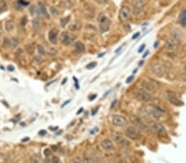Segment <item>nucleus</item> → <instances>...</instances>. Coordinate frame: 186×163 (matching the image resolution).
Listing matches in <instances>:
<instances>
[{"label": "nucleus", "instance_id": "nucleus-25", "mask_svg": "<svg viewBox=\"0 0 186 163\" xmlns=\"http://www.w3.org/2000/svg\"><path fill=\"white\" fill-rule=\"evenodd\" d=\"M11 47L12 48V49H14V48H16L18 45H19V39L17 38V36H14L12 37V39H11Z\"/></svg>", "mask_w": 186, "mask_h": 163}, {"label": "nucleus", "instance_id": "nucleus-52", "mask_svg": "<svg viewBox=\"0 0 186 163\" xmlns=\"http://www.w3.org/2000/svg\"><path fill=\"white\" fill-rule=\"evenodd\" d=\"M83 110H84V109H83V108H80V110H79V111H77V113H76V115H80V113H81V112H82V111H83Z\"/></svg>", "mask_w": 186, "mask_h": 163}, {"label": "nucleus", "instance_id": "nucleus-35", "mask_svg": "<svg viewBox=\"0 0 186 163\" xmlns=\"http://www.w3.org/2000/svg\"><path fill=\"white\" fill-rule=\"evenodd\" d=\"M27 17H23L22 18V20H21V24H22V26H25L26 24H27Z\"/></svg>", "mask_w": 186, "mask_h": 163}, {"label": "nucleus", "instance_id": "nucleus-12", "mask_svg": "<svg viewBox=\"0 0 186 163\" xmlns=\"http://www.w3.org/2000/svg\"><path fill=\"white\" fill-rule=\"evenodd\" d=\"M111 122L114 126L123 127L127 124V120L124 116H119V115H113L111 118Z\"/></svg>", "mask_w": 186, "mask_h": 163}, {"label": "nucleus", "instance_id": "nucleus-60", "mask_svg": "<svg viewBox=\"0 0 186 163\" xmlns=\"http://www.w3.org/2000/svg\"><path fill=\"white\" fill-rule=\"evenodd\" d=\"M73 163H82L81 162H80V161H74L73 162Z\"/></svg>", "mask_w": 186, "mask_h": 163}, {"label": "nucleus", "instance_id": "nucleus-45", "mask_svg": "<svg viewBox=\"0 0 186 163\" xmlns=\"http://www.w3.org/2000/svg\"><path fill=\"white\" fill-rule=\"evenodd\" d=\"M7 69H8V71H10V72H13V71H14V67H13L12 65H8Z\"/></svg>", "mask_w": 186, "mask_h": 163}, {"label": "nucleus", "instance_id": "nucleus-44", "mask_svg": "<svg viewBox=\"0 0 186 163\" xmlns=\"http://www.w3.org/2000/svg\"><path fill=\"white\" fill-rule=\"evenodd\" d=\"M44 154H45L46 156H49V155L51 154V150L48 149V148L45 149V150H44Z\"/></svg>", "mask_w": 186, "mask_h": 163}, {"label": "nucleus", "instance_id": "nucleus-5", "mask_svg": "<svg viewBox=\"0 0 186 163\" xmlns=\"http://www.w3.org/2000/svg\"><path fill=\"white\" fill-rule=\"evenodd\" d=\"M151 129L153 130L155 133H156L160 137H165L167 135V131L160 122L154 121L151 123Z\"/></svg>", "mask_w": 186, "mask_h": 163}, {"label": "nucleus", "instance_id": "nucleus-42", "mask_svg": "<svg viewBox=\"0 0 186 163\" xmlns=\"http://www.w3.org/2000/svg\"><path fill=\"white\" fill-rule=\"evenodd\" d=\"M59 162H60V159L57 157L55 156L52 157V163H59Z\"/></svg>", "mask_w": 186, "mask_h": 163}, {"label": "nucleus", "instance_id": "nucleus-26", "mask_svg": "<svg viewBox=\"0 0 186 163\" xmlns=\"http://www.w3.org/2000/svg\"><path fill=\"white\" fill-rule=\"evenodd\" d=\"M60 7L65 8H69L72 7V3L69 0H65V1H62L60 3Z\"/></svg>", "mask_w": 186, "mask_h": 163}, {"label": "nucleus", "instance_id": "nucleus-46", "mask_svg": "<svg viewBox=\"0 0 186 163\" xmlns=\"http://www.w3.org/2000/svg\"><path fill=\"white\" fill-rule=\"evenodd\" d=\"M45 134H46V130H41V131H39V135L44 136Z\"/></svg>", "mask_w": 186, "mask_h": 163}, {"label": "nucleus", "instance_id": "nucleus-15", "mask_svg": "<svg viewBox=\"0 0 186 163\" xmlns=\"http://www.w3.org/2000/svg\"><path fill=\"white\" fill-rule=\"evenodd\" d=\"M101 147L105 151H112L115 149V145L110 139H104L101 142Z\"/></svg>", "mask_w": 186, "mask_h": 163}, {"label": "nucleus", "instance_id": "nucleus-9", "mask_svg": "<svg viewBox=\"0 0 186 163\" xmlns=\"http://www.w3.org/2000/svg\"><path fill=\"white\" fill-rule=\"evenodd\" d=\"M130 121H131L132 124H134V126L136 127V128H137L140 130H144V131H146V130L147 129L146 124L139 118L138 116H134V115L130 116Z\"/></svg>", "mask_w": 186, "mask_h": 163}, {"label": "nucleus", "instance_id": "nucleus-20", "mask_svg": "<svg viewBox=\"0 0 186 163\" xmlns=\"http://www.w3.org/2000/svg\"><path fill=\"white\" fill-rule=\"evenodd\" d=\"M38 7L39 8L37 9V12H40L42 16L44 17H49L47 13V11H46V6L44 5V3H42V2H39L38 3Z\"/></svg>", "mask_w": 186, "mask_h": 163}, {"label": "nucleus", "instance_id": "nucleus-36", "mask_svg": "<svg viewBox=\"0 0 186 163\" xmlns=\"http://www.w3.org/2000/svg\"><path fill=\"white\" fill-rule=\"evenodd\" d=\"M37 12V9H36V7H35V6H32V8H31V14L33 16V15H35Z\"/></svg>", "mask_w": 186, "mask_h": 163}, {"label": "nucleus", "instance_id": "nucleus-40", "mask_svg": "<svg viewBox=\"0 0 186 163\" xmlns=\"http://www.w3.org/2000/svg\"><path fill=\"white\" fill-rule=\"evenodd\" d=\"M95 1L99 4H105L108 2V0H95Z\"/></svg>", "mask_w": 186, "mask_h": 163}, {"label": "nucleus", "instance_id": "nucleus-31", "mask_svg": "<svg viewBox=\"0 0 186 163\" xmlns=\"http://www.w3.org/2000/svg\"><path fill=\"white\" fill-rule=\"evenodd\" d=\"M96 66H97V63H96V62H92V63H89L88 65H86V69H94Z\"/></svg>", "mask_w": 186, "mask_h": 163}, {"label": "nucleus", "instance_id": "nucleus-3", "mask_svg": "<svg viewBox=\"0 0 186 163\" xmlns=\"http://www.w3.org/2000/svg\"><path fill=\"white\" fill-rule=\"evenodd\" d=\"M146 4V0H133L132 3L133 6V14L134 16H137L141 14L144 10V8Z\"/></svg>", "mask_w": 186, "mask_h": 163}, {"label": "nucleus", "instance_id": "nucleus-55", "mask_svg": "<svg viewBox=\"0 0 186 163\" xmlns=\"http://www.w3.org/2000/svg\"><path fill=\"white\" fill-rule=\"evenodd\" d=\"M51 12H52V13H53V12H55L56 14L57 13V12H56V11L55 10V8H51Z\"/></svg>", "mask_w": 186, "mask_h": 163}, {"label": "nucleus", "instance_id": "nucleus-38", "mask_svg": "<svg viewBox=\"0 0 186 163\" xmlns=\"http://www.w3.org/2000/svg\"><path fill=\"white\" fill-rule=\"evenodd\" d=\"M17 3H18L19 4H21V5H24V6H27L29 4V3H28V2L23 1V0H18V1H17Z\"/></svg>", "mask_w": 186, "mask_h": 163}, {"label": "nucleus", "instance_id": "nucleus-47", "mask_svg": "<svg viewBox=\"0 0 186 163\" xmlns=\"http://www.w3.org/2000/svg\"><path fill=\"white\" fill-rule=\"evenodd\" d=\"M99 110V107H96L95 109L94 110V111H92V116H94L96 113H97V111Z\"/></svg>", "mask_w": 186, "mask_h": 163}, {"label": "nucleus", "instance_id": "nucleus-41", "mask_svg": "<svg viewBox=\"0 0 186 163\" xmlns=\"http://www.w3.org/2000/svg\"><path fill=\"white\" fill-rule=\"evenodd\" d=\"M139 36H140V32H136L133 36V37H132V40H136L137 38H138Z\"/></svg>", "mask_w": 186, "mask_h": 163}, {"label": "nucleus", "instance_id": "nucleus-37", "mask_svg": "<svg viewBox=\"0 0 186 163\" xmlns=\"http://www.w3.org/2000/svg\"><path fill=\"white\" fill-rule=\"evenodd\" d=\"M82 163H92V162H91L90 158L88 157H85L84 159H83V162H82Z\"/></svg>", "mask_w": 186, "mask_h": 163}, {"label": "nucleus", "instance_id": "nucleus-51", "mask_svg": "<svg viewBox=\"0 0 186 163\" xmlns=\"http://www.w3.org/2000/svg\"><path fill=\"white\" fill-rule=\"evenodd\" d=\"M28 140H30V138H29V137H27V138H23V139H22V142H27Z\"/></svg>", "mask_w": 186, "mask_h": 163}, {"label": "nucleus", "instance_id": "nucleus-16", "mask_svg": "<svg viewBox=\"0 0 186 163\" xmlns=\"http://www.w3.org/2000/svg\"><path fill=\"white\" fill-rule=\"evenodd\" d=\"M165 46L168 50H170V51H175L179 47V43L176 42V41H174L172 39H169V40H167L165 41Z\"/></svg>", "mask_w": 186, "mask_h": 163}, {"label": "nucleus", "instance_id": "nucleus-39", "mask_svg": "<svg viewBox=\"0 0 186 163\" xmlns=\"http://www.w3.org/2000/svg\"><path fill=\"white\" fill-rule=\"evenodd\" d=\"M133 78H134V75H131L130 77H128V78H127V80H126V83H132Z\"/></svg>", "mask_w": 186, "mask_h": 163}, {"label": "nucleus", "instance_id": "nucleus-7", "mask_svg": "<svg viewBox=\"0 0 186 163\" xmlns=\"http://www.w3.org/2000/svg\"><path fill=\"white\" fill-rule=\"evenodd\" d=\"M125 134L132 140H137L141 138V133L137 128L135 126H129L125 129Z\"/></svg>", "mask_w": 186, "mask_h": 163}, {"label": "nucleus", "instance_id": "nucleus-23", "mask_svg": "<svg viewBox=\"0 0 186 163\" xmlns=\"http://www.w3.org/2000/svg\"><path fill=\"white\" fill-rule=\"evenodd\" d=\"M14 27H15V25H14V22L12 21L9 20V21H7L5 22V29L7 32H12L14 30Z\"/></svg>", "mask_w": 186, "mask_h": 163}, {"label": "nucleus", "instance_id": "nucleus-21", "mask_svg": "<svg viewBox=\"0 0 186 163\" xmlns=\"http://www.w3.org/2000/svg\"><path fill=\"white\" fill-rule=\"evenodd\" d=\"M179 22L181 26L186 27V10L182 11L179 16Z\"/></svg>", "mask_w": 186, "mask_h": 163}, {"label": "nucleus", "instance_id": "nucleus-14", "mask_svg": "<svg viewBox=\"0 0 186 163\" xmlns=\"http://www.w3.org/2000/svg\"><path fill=\"white\" fill-rule=\"evenodd\" d=\"M166 97H167L168 100L170 101L172 105H176V106H181V105H184V103L182 102V100H180V99L177 97V96L174 95L172 92H167Z\"/></svg>", "mask_w": 186, "mask_h": 163}, {"label": "nucleus", "instance_id": "nucleus-27", "mask_svg": "<svg viewBox=\"0 0 186 163\" xmlns=\"http://www.w3.org/2000/svg\"><path fill=\"white\" fill-rule=\"evenodd\" d=\"M57 53H58V51H57V50L56 48L51 47L48 49L47 54L50 56H56L57 54Z\"/></svg>", "mask_w": 186, "mask_h": 163}, {"label": "nucleus", "instance_id": "nucleus-13", "mask_svg": "<svg viewBox=\"0 0 186 163\" xmlns=\"http://www.w3.org/2000/svg\"><path fill=\"white\" fill-rule=\"evenodd\" d=\"M112 141L117 143V145H126L128 143V140L124 138V136L122 135V133H118V132H112Z\"/></svg>", "mask_w": 186, "mask_h": 163}, {"label": "nucleus", "instance_id": "nucleus-43", "mask_svg": "<svg viewBox=\"0 0 186 163\" xmlns=\"http://www.w3.org/2000/svg\"><path fill=\"white\" fill-rule=\"evenodd\" d=\"M146 48V45L145 44H143V45H142L141 46H140V48H139V50H138V53H142V51L144 50V49Z\"/></svg>", "mask_w": 186, "mask_h": 163}, {"label": "nucleus", "instance_id": "nucleus-10", "mask_svg": "<svg viewBox=\"0 0 186 163\" xmlns=\"http://www.w3.org/2000/svg\"><path fill=\"white\" fill-rule=\"evenodd\" d=\"M75 40V36L68 32H64L60 35V42L64 45H69Z\"/></svg>", "mask_w": 186, "mask_h": 163}, {"label": "nucleus", "instance_id": "nucleus-34", "mask_svg": "<svg viewBox=\"0 0 186 163\" xmlns=\"http://www.w3.org/2000/svg\"><path fill=\"white\" fill-rule=\"evenodd\" d=\"M180 80L181 82H183V83H185L186 82V71L185 72H184V73H182L180 74Z\"/></svg>", "mask_w": 186, "mask_h": 163}, {"label": "nucleus", "instance_id": "nucleus-1", "mask_svg": "<svg viewBox=\"0 0 186 163\" xmlns=\"http://www.w3.org/2000/svg\"><path fill=\"white\" fill-rule=\"evenodd\" d=\"M141 86H142V89L148 92H154L160 88V85L158 84V83L152 79L142 80L141 83Z\"/></svg>", "mask_w": 186, "mask_h": 163}, {"label": "nucleus", "instance_id": "nucleus-30", "mask_svg": "<svg viewBox=\"0 0 186 163\" xmlns=\"http://www.w3.org/2000/svg\"><path fill=\"white\" fill-rule=\"evenodd\" d=\"M26 50H27V52L29 54H32L34 53V51H35L34 45H27V46H26Z\"/></svg>", "mask_w": 186, "mask_h": 163}, {"label": "nucleus", "instance_id": "nucleus-6", "mask_svg": "<svg viewBox=\"0 0 186 163\" xmlns=\"http://www.w3.org/2000/svg\"><path fill=\"white\" fill-rule=\"evenodd\" d=\"M146 111H147L148 115L151 117H153L156 120H160L161 118V116H163L164 111L160 109L157 105H150L148 107L146 108Z\"/></svg>", "mask_w": 186, "mask_h": 163}, {"label": "nucleus", "instance_id": "nucleus-56", "mask_svg": "<svg viewBox=\"0 0 186 163\" xmlns=\"http://www.w3.org/2000/svg\"><path fill=\"white\" fill-rule=\"evenodd\" d=\"M103 54H104V53H102V54H99V58H101V57H103Z\"/></svg>", "mask_w": 186, "mask_h": 163}, {"label": "nucleus", "instance_id": "nucleus-54", "mask_svg": "<svg viewBox=\"0 0 186 163\" xmlns=\"http://www.w3.org/2000/svg\"><path fill=\"white\" fill-rule=\"evenodd\" d=\"M3 35V30H2V26H1V24H0V38Z\"/></svg>", "mask_w": 186, "mask_h": 163}, {"label": "nucleus", "instance_id": "nucleus-2", "mask_svg": "<svg viewBox=\"0 0 186 163\" xmlns=\"http://www.w3.org/2000/svg\"><path fill=\"white\" fill-rule=\"evenodd\" d=\"M98 21L99 24V31L101 33H104L109 30L111 26V21L104 13H101L99 16Z\"/></svg>", "mask_w": 186, "mask_h": 163}, {"label": "nucleus", "instance_id": "nucleus-59", "mask_svg": "<svg viewBox=\"0 0 186 163\" xmlns=\"http://www.w3.org/2000/svg\"><path fill=\"white\" fill-rule=\"evenodd\" d=\"M52 149H54V150L56 151V150L57 149V147H56V146H52Z\"/></svg>", "mask_w": 186, "mask_h": 163}, {"label": "nucleus", "instance_id": "nucleus-8", "mask_svg": "<svg viewBox=\"0 0 186 163\" xmlns=\"http://www.w3.org/2000/svg\"><path fill=\"white\" fill-rule=\"evenodd\" d=\"M135 96H136L137 100H139V101H142V102H147V101L152 100V96L150 94V92L145 91L142 88L137 90Z\"/></svg>", "mask_w": 186, "mask_h": 163}, {"label": "nucleus", "instance_id": "nucleus-11", "mask_svg": "<svg viewBox=\"0 0 186 163\" xmlns=\"http://www.w3.org/2000/svg\"><path fill=\"white\" fill-rule=\"evenodd\" d=\"M131 14H132L131 9L127 6H124V7H122V8L119 11L118 17H119L120 21H122V22H125V21H128L130 19Z\"/></svg>", "mask_w": 186, "mask_h": 163}, {"label": "nucleus", "instance_id": "nucleus-49", "mask_svg": "<svg viewBox=\"0 0 186 163\" xmlns=\"http://www.w3.org/2000/svg\"><path fill=\"white\" fill-rule=\"evenodd\" d=\"M96 96H96L95 94L94 95V96H90V97H89V100H94V99L96 98Z\"/></svg>", "mask_w": 186, "mask_h": 163}, {"label": "nucleus", "instance_id": "nucleus-29", "mask_svg": "<svg viewBox=\"0 0 186 163\" xmlns=\"http://www.w3.org/2000/svg\"><path fill=\"white\" fill-rule=\"evenodd\" d=\"M69 19H70V17H64V18H61L60 19V25L62 27H65L66 26V24L69 21Z\"/></svg>", "mask_w": 186, "mask_h": 163}, {"label": "nucleus", "instance_id": "nucleus-50", "mask_svg": "<svg viewBox=\"0 0 186 163\" xmlns=\"http://www.w3.org/2000/svg\"><path fill=\"white\" fill-rule=\"evenodd\" d=\"M70 100H66V101H65V102L64 104H63V105H61V108H64V107H65V105H67V104H69V102H70Z\"/></svg>", "mask_w": 186, "mask_h": 163}, {"label": "nucleus", "instance_id": "nucleus-18", "mask_svg": "<svg viewBox=\"0 0 186 163\" xmlns=\"http://www.w3.org/2000/svg\"><path fill=\"white\" fill-rule=\"evenodd\" d=\"M74 50L77 53H82L85 51V45L80 41H76L73 44Z\"/></svg>", "mask_w": 186, "mask_h": 163}, {"label": "nucleus", "instance_id": "nucleus-58", "mask_svg": "<svg viewBox=\"0 0 186 163\" xmlns=\"http://www.w3.org/2000/svg\"><path fill=\"white\" fill-rule=\"evenodd\" d=\"M66 81H67V78H64V80H63V82H62V84H65Z\"/></svg>", "mask_w": 186, "mask_h": 163}, {"label": "nucleus", "instance_id": "nucleus-28", "mask_svg": "<svg viewBox=\"0 0 186 163\" xmlns=\"http://www.w3.org/2000/svg\"><path fill=\"white\" fill-rule=\"evenodd\" d=\"M32 25H33V29H34V31L35 32H37V30L39 29V26H40V21H39V19H34L33 21H32Z\"/></svg>", "mask_w": 186, "mask_h": 163}, {"label": "nucleus", "instance_id": "nucleus-61", "mask_svg": "<svg viewBox=\"0 0 186 163\" xmlns=\"http://www.w3.org/2000/svg\"><path fill=\"white\" fill-rule=\"evenodd\" d=\"M121 163H128V162H125V161H122Z\"/></svg>", "mask_w": 186, "mask_h": 163}, {"label": "nucleus", "instance_id": "nucleus-32", "mask_svg": "<svg viewBox=\"0 0 186 163\" xmlns=\"http://www.w3.org/2000/svg\"><path fill=\"white\" fill-rule=\"evenodd\" d=\"M34 61L37 63H42L43 59L40 55H37V56H35V57H34Z\"/></svg>", "mask_w": 186, "mask_h": 163}, {"label": "nucleus", "instance_id": "nucleus-48", "mask_svg": "<svg viewBox=\"0 0 186 163\" xmlns=\"http://www.w3.org/2000/svg\"><path fill=\"white\" fill-rule=\"evenodd\" d=\"M74 81H75V87H76V89H79V86H78V80L76 79V78H74Z\"/></svg>", "mask_w": 186, "mask_h": 163}, {"label": "nucleus", "instance_id": "nucleus-57", "mask_svg": "<svg viewBox=\"0 0 186 163\" xmlns=\"http://www.w3.org/2000/svg\"><path fill=\"white\" fill-rule=\"evenodd\" d=\"M148 51H147V52L146 53V54H144L143 55V58H146V56H147V54H148Z\"/></svg>", "mask_w": 186, "mask_h": 163}, {"label": "nucleus", "instance_id": "nucleus-22", "mask_svg": "<svg viewBox=\"0 0 186 163\" xmlns=\"http://www.w3.org/2000/svg\"><path fill=\"white\" fill-rule=\"evenodd\" d=\"M81 27V23L80 21H75V22H73L70 26H69V29L70 32H77L79 31Z\"/></svg>", "mask_w": 186, "mask_h": 163}, {"label": "nucleus", "instance_id": "nucleus-53", "mask_svg": "<svg viewBox=\"0 0 186 163\" xmlns=\"http://www.w3.org/2000/svg\"><path fill=\"white\" fill-rule=\"evenodd\" d=\"M57 129H58V127H50L51 130H56Z\"/></svg>", "mask_w": 186, "mask_h": 163}, {"label": "nucleus", "instance_id": "nucleus-24", "mask_svg": "<svg viewBox=\"0 0 186 163\" xmlns=\"http://www.w3.org/2000/svg\"><path fill=\"white\" fill-rule=\"evenodd\" d=\"M8 10V5L5 0H0V13Z\"/></svg>", "mask_w": 186, "mask_h": 163}, {"label": "nucleus", "instance_id": "nucleus-17", "mask_svg": "<svg viewBox=\"0 0 186 163\" xmlns=\"http://www.w3.org/2000/svg\"><path fill=\"white\" fill-rule=\"evenodd\" d=\"M58 34H59V31L56 29V28H53V29H51V30L50 31V32H49L48 38H49V41L52 43V44H56V43H57Z\"/></svg>", "mask_w": 186, "mask_h": 163}, {"label": "nucleus", "instance_id": "nucleus-19", "mask_svg": "<svg viewBox=\"0 0 186 163\" xmlns=\"http://www.w3.org/2000/svg\"><path fill=\"white\" fill-rule=\"evenodd\" d=\"M171 39L176 41V42H180L182 41V36L180 33V32H178L177 30H173L171 32Z\"/></svg>", "mask_w": 186, "mask_h": 163}, {"label": "nucleus", "instance_id": "nucleus-33", "mask_svg": "<svg viewBox=\"0 0 186 163\" xmlns=\"http://www.w3.org/2000/svg\"><path fill=\"white\" fill-rule=\"evenodd\" d=\"M37 49H38V52L40 53V54H42V55H43V54H45V53H46V50H45V48L43 47L42 45H38V47H37Z\"/></svg>", "mask_w": 186, "mask_h": 163}, {"label": "nucleus", "instance_id": "nucleus-4", "mask_svg": "<svg viewBox=\"0 0 186 163\" xmlns=\"http://www.w3.org/2000/svg\"><path fill=\"white\" fill-rule=\"evenodd\" d=\"M151 71L157 78H163L166 74L165 67L160 63H155L151 66Z\"/></svg>", "mask_w": 186, "mask_h": 163}]
</instances>
